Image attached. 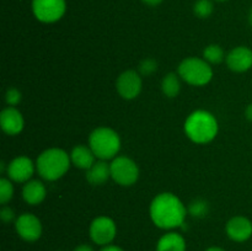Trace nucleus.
<instances>
[{
    "label": "nucleus",
    "mask_w": 252,
    "mask_h": 251,
    "mask_svg": "<svg viewBox=\"0 0 252 251\" xmlns=\"http://www.w3.org/2000/svg\"><path fill=\"white\" fill-rule=\"evenodd\" d=\"M187 208L171 192H162L150 204V218L160 229H174L185 224Z\"/></svg>",
    "instance_id": "f257e3e1"
},
{
    "label": "nucleus",
    "mask_w": 252,
    "mask_h": 251,
    "mask_svg": "<svg viewBox=\"0 0 252 251\" xmlns=\"http://www.w3.org/2000/svg\"><path fill=\"white\" fill-rule=\"evenodd\" d=\"M184 128L187 138L197 144H207L212 142L219 130L217 118L206 110L192 112L185 121Z\"/></svg>",
    "instance_id": "f03ea898"
},
{
    "label": "nucleus",
    "mask_w": 252,
    "mask_h": 251,
    "mask_svg": "<svg viewBox=\"0 0 252 251\" xmlns=\"http://www.w3.org/2000/svg\"><path fill=\"white\" fill-rule=\"evenodd\" d=\"M70 155L59 148H51L39 154L36 161V170L42 179L56 181L68 172L70 167Z\"/></svg>",
    "instance_id": "7ed1b4c3"
},
{
    "label": "nucleus",
    "mask_w": 252,
    "mask_h": 251,
    "mask_svg": "<svg viewBox=\"0 0 252 251\" xmlns=\"http://www.w3.org/2000/svg\"><path fill=\"white\" fill-rule=\"evenodd\" d=\"M89 147L98 160L115 159L121 149V138L112 128L98 127L91 132Z\"/></svg>",
    "instance_id": "20e7f679"
},
{
    "label": "nucleus",
    "mask_w": 252,
    "mask_h": 251,
    "mask_svg": "<svg viewBox=\"0 0 252 251\" xmlns=\"http://www.w3.org/2000/svg\"><path fill=\"white\" fill-rule=\"evenodd\" d=\"M179 76L193 86L207 85L213 78V69L207 61L197 57L184 59L179 65Z\"/></svg>",
    "instance_id": "39448f33"
},
{
    "label": "nucleus",
    "mask_w": 252,
    "mask_h": 251,
    "mask_svg": "<svg viewBox=\"0 0 252 251\" xmlns=\"http://www.w3.org/2000/svg\"><path fill=\"white\" fill-rule=\"evenodd\" d=\"M111 177L121 186H132L139 179V167L128 157H116L110 164Z\"/></svg>",
    "instance_id": "423d86ee"
},
{
    "label": "nucleus",
    "mask_w": 252,
    "mask_h": 251,
    "mask_svg": "<svg viewBox=\"0 0 252 251\" xmlns=\"http://www.w3.org/2000/svg\"><path fill=\"white\" fill-rule=\"evenodd\" d=\"M65 0H32V12L38 21L53 24L64 16Z\"/></svg>",
    "instance_id": "0eeeda50"
},
{
    "label": "nucleus",
    "mask_w": 252,
    "mask_h": 251,
    "mask_svg": "<svg viewBox=\"0 0 252 251\" xmlns=\"http://www.w3.org/2000/svg\"><path fill=\"white\" fill-rule=\"evenodd\" d=\"M89 233H90V238L94 243L97 245L107 246L116 238L117 228L112 219L101 216L94 219L93 223L90 224Z\"/></svg>",
    "instance_id": "6e6552de"
},
{
    "label": "nucleus",
    "mask_w": 252,
    "mask_h": 251,
    "mask_svg": "<svg viewBox=\"0 0 252 251\" xmlns=\"http://www.w3.org/2000/svg\"><path fill=\"white\" fill-rule=\"evenodd\" d=\"M142 76L135 70H126L118 76L116 81V89L121 97L125 100H133L138 97L142 91Z\"/></svg>",
    "instance_id": "1a4fd4ad"
},
{
    "label": "nucleus",
    "mask_w": 252,
    "mask_h": 251,
    "mask_svg": "<svg viewBox=\"0 0 252 251\" xmlns=\"http://www.w3.org/2000/svg\"><path fill=\"white\" fill-rule=\"evenodd\" d=\"M15 228L20 238L24 240L36 241L42 235V223L34 214L24 213L15 220Z\"/></svg>",
    "instance_id": "9d476101"
},
{
    "label": "nucleus",
    "mask_w": 252,
    "mask_h": 251,
    "mask_svg": "<svg viewBox=\"0 0 252 251\" xmlns=\"http://www.w3.org/2000/svg\"><path fill=\"white\" fill-rule=\"evenodd\" d=\"M36 164H33L29 157H17L12 159L6 166V174L11 181L27 182L33 175Z\"/></svg>",
    "instance_id": "9b49d317"
},
{
    "label": "nucleus",
    "mask_w": 252,
    "mask_h": 251,
    "mask_svg": "<svg viewBox=\"0 0 252 251\" xmlns=\"http://www.w3.org/2000/svg\"><path fill=\"white\" fill-rule=\"evenodd\" d=\"M226 65L235 73H244L252 66V51L249 47L239 46L226 56Z\"/></svg>",
    "instance_id": "f8f14e48"
},
{
    "label": "nucleus",
    "mask_w": 252,
    "mask_h": 251,
    "mask_svg": "<svg viewBox=\"0 0 252 251\" xmlns=\"http://www.w3.org/2000/svg\"><path fill=\"white\" fill-rule=\"evenodd\" d=\"M0 126L1 129L9 135H16L24 129L25 121L22 113L17 108L9 106L0 113Z\"/></svg>",
    "instance_id": "ddd939ff"
},
{
    "label": "nucleus",
    "mask_w": 252,
    "mask_h": 251,
    "mask_svg": "<svg viewBox=\"0 0 252 251\" xmlns=\"http://www.w3.org/2000/svg\"><path fill=\"white\" fill-rule=\"evenodd\" d=\"M226 234L229 238L238 243H243L252 235V223L246 217H233L226 223Z\"/></svg>",
    "instance_id": "4468645a"
},
{
    "label": "nucleus",
    "mask_w": 252,
    "mask_h": 251,
    "mask_svg": "<svg viewBox=\"0 0 252 251\" xmlns=\"http://www.w3.org/2000/svg\"><path fill=\"white\" fill-rule=\"evenodd\" d=\"M46 187L38 180H30V181L25 182L24 187H22V198L31 206H37V204L42 203L46 198Z\"/></svg>",
    "instance_id": "2eb2a0df"
},
{
    "label": "nucleus",
    "mask_w": 252,
    "mask_h": 251,
    "mask_svg": "<svg viewBox=\"0 0 252 251\" xmlns=\"http://www.w3.org/2000/svg\"><path fill=\"white\" fill-rule=\"evenodd\" d=\"M111 177V166L106 160H98L94 162L93 166L86 170V180L93 186L103 185Z\"/></svg>",
    "instance_id": "dca6fc26"
},
{
    "label": "nucleus",
    "mask_w": 252,
    "mask_h": 251,
    "mask_svg": "<svg viewBox=\"0 0 252 251\" xmlns=\"http://www.w3.org/2000/svg\"><path fill=\"white\" fill-rule=\"evenodd\" d=\"M95 154L90 147L86 145H76L70 153L71 164L78 169L89 170L95 162Z\"/></svg>",
    "instance_id": "f3484780"
},
{
    "label": "nucleus",
    "mask_w": 252,
    "mask_h": 251,
    "mask_svg": "<svg viewBox=\"0 0 252 251\" xmlns=\"http://www.w3.org/2000/svg\"><path fill=\"white\" fill-rule=\"evenodd\" d=\"M157 251H186V241L179 233H167L158 241Z\"/></svg>",
    "instance_id": "a211bd4d"
},
{
    "label": "nucleus",
    "mask_w": 252,
    "mask_h": 251,
    "mask_svg": "<svg viewBox=\"0 0 252 251\" xmlns=\"http://www.w3.org/2000/svg\"><path fill=\"white\" fill-rule=\"evenodd\" d=\"M161 90L166 97H176L180 94V90H181V83H180L179 75L175 73L166 74L161 81Z\"/></svg>",
    "instance_id": "6ab92c4d"
},
{
    "label": "nucleus",
    "mask_w": 252,
    "mask_h": 251,
    "mask_svg": "<svg viewBox=\"0 0 252 251\" xmlns=\"http://www.w3.org/2000/svg\"><path fill=\"white\" fill-rule=\"evenodd\" d=\"M226 58L224 54L223 48L218 44H209L203 51V59L208 62L209 64H219Z\"/></svg>",
    "instance_id": "aec40b11"
},
{
    "label": "nucleus",
    "mask_w": 252,
    "mask_h": 251,
    "mask_svg": "<svg viewBox=\"0 0 252 251\" xmlns=\"http://www.w3.org/2000/svg\"><path fill=\"white\" fill-rule=\"evenodd\" d=\"M214 11V4L212 0H197L193 5V12L199 19H207Z\"/></svg>",
    "instance_id": "412c9836"
},
{
    "label": "nucleus",
    "mask_w": 252,
    "mask_h": 251,
    "mask_svg": "<svg viewBox=\"0 0 252 251\" xmlns=\"http://www.w3.org/2000/svg\"><path fill=\"white\" fill-rule=\"evenodd\" d=\"M187 211L194 218H203L204 216H207L209 211L208 202L203 201V199H194V201L189 203Z\"/></svg>",
    "instance_id": "4be33fe9"
},
{
    "label": "nucleus",
    "mask_w": 252,
    "mask_h": 251,
    "mask_svg": "<svg viewBox=\"0 0 252 251\" xmlns=\"http://www.w3.org/2000/svg\"><path fill=\"white\" fill-rule=\"evenodd\" d=\"M14 197V186L11 180L2 177L0 180V203L6 204Z\"/></svg>",
    "instance_id": "5701e85b"
},
{
    "label": "nucleus",
    "mask_w": 252,
    "mask_h": 251,
    "mask_svg": "<svg viewBox=\"0 0 252 251\" xmlns=\"http://www.w3.org/2000/svg\"><path fill=\"white\" fill-rule=\"evenodd\" d=\"M158 69V62L153 58H145L139 64V74L144 76H150Z\"/></svg>",
    "instance_id": "b1692460"
},
{
    "label": "nucleus",
    "mask_w": 252,
    "mask_h": 251,
    "mask_svg": "<svg viewBox=\"0 0 252 251\" xmlns=\"http://www.w3.org/2000/svg\"><path fill=\"white\" fill-rule=\"evenodd\" d=\"M22 95L16 88H9L5 93V101L9 106H12L15 107L16 105H19L20 101H21Z\"/></svg>",
    "instance_id": "393cba45"
},
{
    "label": "nucleus",
    "mask_w": 252,
    "mask_h": 251,
    "mask_svg": "<svg viewBox=\"0 0 252 251\" xmlns=\"http://www.w3.org/2000/svg\"><path fill=\"white\" fill-rule=\"evenodd\" d=\"M0 218H1V220L4 221V223H10V221H12L15 219L14 209L10 208V207L7 206H4L1 208V211H0Z\"/></svg>",
    "instance_id": "a878e982"
},
{
    "label": "nucleus",
    "mask_w": 252,
    "mask_h": 251,
    "mask_svg": "<svg viewBox=\"0 0 252 251\" xmlns=\"http://www.w3.org/2000/svg\"><path fill=\"white\" fill-rule=\"evenodd\" d=\"M74 251H94V249L90 245H88V244H83V245L76 246Z\"/></svg>",
    "instance_id": "bb28decb"
},
{
    "label": "nucleus",
    "mask_w": 252,
    "mask_h": 251,
    "mask_svg": "<svg viewBox=\"0 0 252 251\" xmlns=\"http://www.w3.org/2000/svg\"><path fill=\"white\" fill-rule=\"evenodd\" d=\"M142 1L144 2V4L149 5V6H158V5L161 4L164 0H142Z\"/></svg>",
    "instance_id": "cd10ccee"
},
{
    "label": "nucleus",
    "mask_w": 252,
    "mask_h": 251,
    "mask_svg": "<svg viewBox=\"0 0 252 251\" xmlns=\"http://www.w3.org/2000/svg\"><path fill=\"white\" fill-rule=\"evenodd\" d=\"M101 251H123V250L121 248H118V246L107 245V246H105V248H103Z\"/></svg>",
    "instance_id": "c85d7f7f"
},
{
    "label": "nucleus",
    "mask_w": 252,
    "mask_h": 251,
    "mask_svg": "<svg viewBox=\"0 0 252 251\" xmlns=\"http://www.w3.org/2000/svg\"><path fill=\"white\" fill-rule=\"evenodd\" d=\"M245 116H246V118H248L249 121H251V122H252V103H250V105L246 107Z\"/></svg>",
    "instance_id": "c756f323"
},
{
    "label": "nucleus",
    "mask_w": 252,
    "mask_h": 251,
    "mask_svg": "<svg viewBox=\"0 0 252 251\" xmlns=\"http://www.w3.org/2000/svg\"><path fill=\"white\" fill-rule=\"evenodd\" d=\"M206 251H225V250H223L221 248H218V246H212V248L207 249Z\"/></svg>",
    "instance_id": "7c9ffc66"
},
{
    "label": "nucleus",
    "mask_w": 252,
    "mask_h": 251,
    "mask_svg": "<svg viewBox=\"0 0 252 251\" xmlns=\"http://www.w3.org/2000/svg\"><path fill=\"white\" fill-rule=\"evenodd\" d=\"M249 22H250V25L252 26V9H251L250 14H249Z\"/></svg>",
    "instance_id": "2f4dec72"
},
{
    "label": "nucleus",
    "mask_w": 252,
    "mask_h": 251,
    "mask_svg": "<svg viewBox=\"0 0 252 251\" xmlns=\"http://www.w3.org/2000/svg\"><path fill=\"white\" fill-rule=\"evenodd\" d=\"M217 1H226V0H217Z\"/></svg>",
    "instance_id": "473e14b6"
}]
</instances>
